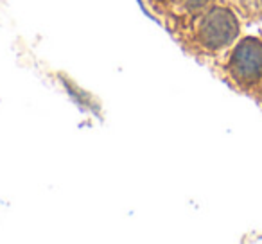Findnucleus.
I'll return each instance as SVG.
<instances>
[{
	"label": "nucleus",
	"mask_w": 262,
	"mask_h": 244,
	"mask_svg": "<svg viewBox=\"0 0 262 244\" xmlns=\"http://www.w3.org/2000/svg\"><path fill=\"white\" fill-rule=\"evenodd\" d=\"M210 0H147L155 13L165 20L169 29L176 33L178 27L185 26L194 16L201 15L208 9Z\"/></svg>",
	"instance_id": "7ed1b4c3"
},
{
	"label": "nucleus",
	"mask_w": 262,
	"mask_h": 244,
	"mask_svg": "<svg viewBox=\"0 0 262 244\" xmlns=\"http://www.w3.org/2000/svg\"><path fill=\"white\" fill-rule=\"evenodd\" d=\"M239 34V24L230 9L208 8L200 15L192 27V41L207 52H215L228 47Z\"/></svg>",
	"instance_id": "f257e3e1"
},
{
	"label": "nucleus",
	"mask_w": 262,
	"mask_h": 244,
	"mask_svg": "<svg viewBox=\"0 0 262 244\" xmlns=\"http://www.w3.org/2000/svg\"><path fill=\"white\" fill-rule=\"evenodd\" d=\"M228 72L239 84H253L262 77V41L244 38L228 59Z\"/></svg>",
	"instance_id": "f03ea898"
}]
</instances>
